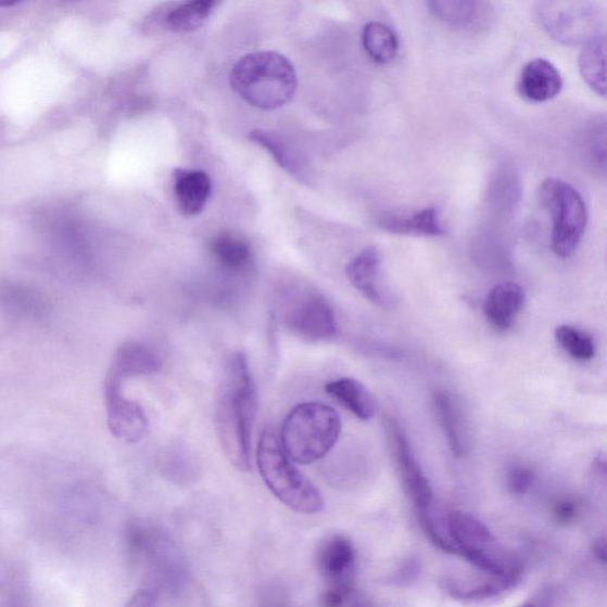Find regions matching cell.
<instances>
[{"label": "cell", "mask_w": 607, "mask_h": 607, "mask_svg": "<svg viewBox=\"0 0 607 607\" xmlns=\"http://www.w3.org/2000/svg\"><path fill=\"white\" fill-rule=\"evenodd\" d=\"M256 412L257 395L249 359L243 353L231 354L218 385L215 423L227 458L240 471L252 468Z\"/></svg>", "instance_id": "cell-1"}, {"label": "cell", "mask_w": 607, "mask_h": 607, "mask_svg": "<svg viewBox=\"0 0 607 607\" xmlns=\"http://www.w3.org/2000/svg\"><path fill=\"white\" fill-rule=\"evenodd\" d=\"M230 85L236 93L261 110L286 106L296 89L293 64L274 51H260L243 56L230 72Z\"/></svg>", "instance_id": "cell-2"}, {"label": "cell", "mask_w": 607, "mask_h": 607, "mask_svg": "<svg viewBox=\"0 0 607 607\" xmlns=\"http://www.w3.org/2000/svg\"><path fill=\"white\" fill-rule=\"evenodd\" d=\"M342 432L339 413L321 403L295 406L282 423L279 442L287 456L307 465L325 458Z\"/></svg>", "instance_id": "cell-3"}, {"label": "cell", "mask_w": 607, "mask_h": 607, "mask_svg": "<svg viewBox=\"0 0 607 607\" xmlns=\"http://www.w3.org/2000/svg\"><path fill=\"white\" fill-rule=\"evenodd\" d=\"M256 464L269 492L289 509L315 515L325 508L319 490L294 467L273 430H265L257 443Z\"/></svg>", "instance_id": "cell-4"}, {"label": "cell", "mask_w": 607, "mask_h": 607, "mask_svg": "<svg viewBox=\"0 0 607 607\" xmlns=\"http://www.w3.org/2000/svg\"><path fill=\"white\" fill-rule=\"evenodd\" d=\"M539 201L552 216V250L555 255L572 256L583 240L587 226V210L583 198L565 180L548 178L541 185Z\"/></svg>", "instance_id": "cell-5"}, {"label": "cell", "mask_w": 607, "mask_h": 607, "mask_svg": "<svg viewBox=\"0 0 607 607\" xmlns=\"http://www.w3.org/2000/svg\"><path fill=\"white\" fill-rule=\"evenodd\" d=\"M535 16L540 27L562 45H586L602 35V10L591 2H541Z\"/></svg>", "instance_id": "cell-6"}, {"label": "cell", "mask_w": 607, "mask_h": 607, "mask_svg": "<svg viewBox=\"0 0 607 607\" xmlns=\"http://www.w3.org/2000/svg\"><path fill=\"white\" fill-rule=\"evenodd\" d=\"M280 314L283 325L303 340L328 342L339 333L333 308L316 290L294 289L283 294Z\"/></svg>", "instance_id": "cell-7"}, {"label": "cell", "mask_w": 607, "mask_h": 607, "mask_svg": "<svg viewBox=\"0 0 607 607\" xmlns=\"http://www.w3.org/2000/svg\"><path fill=\"white\" fill-rule=\"evenodd\" d=\"M356 549L351 539L332 534L323 540L316 554L317 570L326 587L321 607H343L355 587Z\"/></svg>", "instance_id": "cell-8"}, {"label": "cell", "mask_w": 607, "mask_h": 607, "mask_svg": "<svg viewBox=\"0 0 607 607\" xmlns=\"http://www.w3.org/2000/svg\"><path fill=\"white\" fill-rule=\"evenodd\" d=\"M384 426L405 492L413 506L416 507L418 514L431 510L433 490L415 454H413L406 432L402 425L392 418H387Z\"/></svg>", "instance_id": "cell-9"}, {"label": "cell", "mask_w": 607, "mask_h": 607, "mask_svg": "<svg viewBox=\"0 0 607 607\" xmlns=\"http://www.w3.org/2000/svg\"><path fill=\"white\" fill-rule=\"evenodd\" d=\"M123 382L106 377L105 407L108 426L110 432L119 441L136 444L147 437L149 432V419L143 407L123 394Z\"/></svg>", "instance_id": "cell-10"}, {"label": "cell", "mask_w": 607, "mask_h": 607, "mask_svg": "<svg viewBox=\"0 0 607 607\" xmlns=\"http://www.w3.org/2000/svg\"><path fill=\"white\" fill-rule=\"evenodd\" d=\"M564 86L561 74L549 61L538 59L526 64L518 80L520 96L531 102L557 98Z\"/></svg>", "instance_id": "cell-11"}, {"label": "cell", "mask_w": 607, "mask_h": 607, "mask_svg": "<svg viewBox=\"0 0 607 607\" xmlns=\"http://www.w3.org/2000/svg\"><path fill=\"white\" fill-rule=\"evenodd\" d=\"M162 366L160 355L149 345L126 342L116 351L108 376L123 382L130 378L153 376Z\"/></svg>", "instance_id": "cell-12"}, {"label": "cell", "mask_w": 607, "mask_h": 607, "mask_svg": "<svg viewBox=\"0 0 607 607\" xmlns=\"http://www.w3.org/2000/svg\"><path fill=\"white\" fill-rule=\"evenodd\" d=\"M526 301V292L518 283H498L490 290L484 302V314L490 326L499 331L510 329L522 313Z\"/></svg>", "instance_id": "cell-13"}, {"label": "cell", "mask_w": 607, "mask_h": 607, "mask_svg": "<svg viewBox=\"0 0 607 607\" xmlns=\"http://www.w3.org/2000/svg\"><path fill=\"white\" fill-rule=\"evenodd\" d=\"M432 405L452 455L456 458L467 456L471 443L470 435L467 420L455 399L445 391H435L432 395Z\"/></svg>", "instance_id": "cell-14"}, {"label": "cell", "mask_w": 607, "mask_h": 607, "mask_svg": "<svg viewBox=\"0 0 607 607\" xmlns=\"http://www.w3.org/2000/svg\"><path fill=\"white\" fill-rule=\"evenodd\" d=\"M381 255L378 249L368 248L362 251L347 264L345 274L352 286L372 304L384 306L389 299L379 287Z\"/></svg>", "instance_id": "cell-15"}, {"label": "cell", "mask_w": 607, "mask_h": 607, "mask_svg": "<svg viewBox=\"0 0 607 607\" xmlns=\"http://www.w3.org/2000/svg\"><path fill=\"white\" fill-rule=\"evenodd\" d=\"M174 191L177 206L186 216L199 215L212 193V179L201 170H176Z\"/></svg>", "instance_id": "cell-16"}, {"label": "cell", "mask_w": 607, "mask_h": 607, "mask_svg": "<svg viewBox=\"0 0 607 607\" xmlns=\"http://www.w3.org/2000/svg\"><path fill=\"white\" fill-rule=\"evenodd\" d=\"M0 308L10 317L25 320H43L51 307L45 294L20 286H0Z\"/></svg>", "instance_id": "cell-17"}, {"label": "cell", "mask_w": 607, "mask_h": 607, "mask_svg": "<svg viewBox=\"0 0 607 607\" xmlns=\"http://www.w3.org/2000/svg\"><path fill=\"white\" fill-rule=\"evenodd\" d=\"M522 571L506 577H492L483 583L461 584L458 581L445 580L443 589L447 596L463 603H484L493 600L519 585Z\"/></svg>", "instance_id": "cell-18"}, {"label": "cell", "mask_w": 607, "mask_h": 607, "mask_svg": "<svg viewBox=\"0 0 607 607\" xmlns=\"http://www.w3.org/2000/svg\"><path fill=\"white\" fill-rule=\"evenodd\" d=\"M447 533L455 549L470 547L477 549L495 548L496 540L489 527L475 516L454 511L447 516Z\"/></svg>", "instance_id": "cell-19"}, {"label": "cell", "mask_w": 607, "mask_h": 607, "mask_svg": "<svg viewBox=\"0 0 607 607\" xmlns=\"http://www.w3.org/2000/svg\"><path fill=\"white\" fill-rule=\"evenodd\" d=\"M327 393L359 420H370L377 415L376 399L367 387L352 378L331 381L326 385Z\"/></svg>", "instance_id": "cell-20"}, {"label": "cell", "mask_w": 607, "mask_h": 607, "mask_svg": "<svg viewBox=\"0 0 607 607\" xmlns=\"http://www.w3.org/2000/svg\"><path fill=\"white\" fill-rule=\"evenodd\" d=\"M379 226L400 236L442 237L445 235L441 214L434 206L406 216H383L379 219Z\"/></svg>", "instance_id": "cell-21"}, {"label": "cell", "mask_w": 607, "mask_h": 607, "mask_svg": "<svg viewBox=\"0 0 607 607\" xmlns=\"http://www.w3.org/2000/svg\"><path fill=\"white\" fill-rule=\"evenodd\" d=\"M210 250L218 266L230 275L248 273L253 262L251 244L230 232L215 237L210 244Z\"/></svg>", "instance_id": "cell-22"}, {"label": "cell", "mask_w": 607, "mask_h": 607, "mask_svg": "<svg viewBox=\"0 0 607 607\" xmlns=\"http://www.w3.org/2000/svg\"><path fill=\"white\" fill-rule=\"evenodd\" d=\"M250 139L268 151L281 169L291 174L301 182L308 180V172L301 154L296 152L281 136L265 130H253Z\"/></svg>", "instance_id": "cell-23"}, {"label": "cell", "mask_w": 607, "mask_h": 607, "mask_svg": "<svg viewBox=\"0 0 607 607\" xmlns=\"http://www.w3.org/2000/svg\"><path fill=\"white\" fill-rule=\"evenodd\" d=\"M431 14L450 25V27L467 29L483 22L484 4L468 0H446V2L428 3Z\"/></svg>", "instance_id": "cell-24"}, {"label": "cell", "mask_w": 607, "mask_h": 607, "mask_svg": "<svg viewBox=\"0 0 607 607\" xmlns=\"http://www.w3.org/2000/svg\"><path fill=\"white\" fill-rule=\"evenodd\" d=\"M606 40L602 34L585 45L579 58V71L585 83L600 97L606 96Z\"/></svg>", "instance_id": "cell-25"}, {"label": "cell", "mask_w": 607, "mask_h": 607, "mask_svg": "<svg viewBox=\"0 0 607 607\" xmlns=\"http://www.w3.org/2000/svg\"><path fill=\"white\" fill-rule=\"evenodd\" d=\"M362 45L368 56L377 63L392 62L399 51V41L393 30L385 24L370 22L362 31Z\"/></svg>", "instance_id": "cell-26"}, {"label": "cell", "mask_w": 607, "mask_h": 607, "mask_svg": "<svg viewBox=\"0 0 607 607\" xmlns=\"http://www.w3.org/2000/svg\"><path fill=\"white\" fill-rule=\"evenodd\" d=\"M215 2L212 0H198L180 5L167 14L166 27L176 33H189L198 30L211 18Z\"/></svg>", "instance_id": "cell-27"}, {"label": "cell", "mask_w": 607, "mask_h": 607, "mask_svg": "<svg viewBox=\"0 0 607 607\" xmlns=\"http://www.w3.org/2000/svg\"><path fill=\"white\" fill-rule=\"evenodd\" d=\"M555 340L567 355L577 361L586 362L596 356V343L584 330L560 326L555 329Z\"/></svg>", "instance_id": "cell-28"}, {"label": "cell", "mask_w": 607, "mask_h": 607, "mask_svg": "<svg viewBox=\"0 0 607 607\" xmlns=\"http://www.w3.org/2000/svg\"><path fill=\"white\" fill-rule=\"evenodd\" d=\"M422 571L421 561L417 557H409L399 565L396 570L387 576V585L405 589L416 583Z\"/></svg>", "instance_id": "cell-29"}, {"label": "cell", "mask_w": 607, "mask_h": 607, "mask_svg": "<svg viewBox=\"0 0 607 607\" xmlns=\"http://www.w3.org/2000/svg\"><path fill=\"white\" fill-rule=\"evenodd\" d=\"M535 482V473L526 465L516 464L509 469L507 475V486L510 494L523 496L529 493Z\"/></svg>", "instance_id": "cell-30"}, {"label": "cell", "mask_w": 607, "mask_h": 607, "mask_svg": "<svg viewBox=\"0 0 607 607\" xmlns=\"http://www.w3.org/2000/svg\"><path fill=\"white\" fill-rule=\"evenodd\" d=\"M579 516V506L572 498H562L553 507V518L560 526H570Z\"/></svg>", "instance_id": "cell-31"}, {"label": "cell", "mask_w": 607, "mask_h": 607, "mask_svg": "<svg viewBox=\"0 0 607 607\" xmlns=\"http://www.w3.org/2000/svg\"><path fill=\"white\" fill-rule=\"evenodd\" d=\"M157 596L153 589H141L128 600L125 607H156Z\"/></svg>", "instance_id": "cell-32"}, {"label": "cell", "mask_w": 607, "mask_h": 607, "mask_svg": "<svg viewBox=\"0 0 607 607\" xmlns=\"http://www.w3.org/2000/svg\"><path fill=\"white\" fill-rule=\"evenodd\" d=\"M592 553L594 555V558H596V560L598 562H600L602 565H606L607 547H606V541H605L604 538L598 539L596 542H594L593 547H592Z\"/></svg>", "instance_id": "cell-33"}, {"label": "cell", "mask_w": 607, "mask_h": 607, "mask_svg": "<svg viewBox=\"0 0 607 607\" xmlns=\"http://www.w3.org/2000/svg\"><path fill=\"white\" fill-rule=\"evenodd\" d=\"M519 607H545V606L536 602H528Z\"/></svg>", "instance_id": "cell-34"}, {"label": "cell", "mask_w": 607, "mask_h": 607, "mask_svg": "<svg viewBox=\"0 0 607 607\" xmlns=\"http://www.w3.org/2000/svg\"><path fill=\"white\" fill-rule=\"evenodd\" d=\"M351 607H371V606L365 602H356Z\"/></svg>", "instance_id": "cell-35"}]
</instances>
